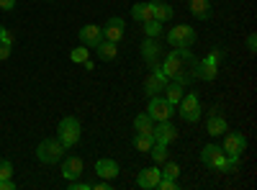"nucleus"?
Masks as SVG:
<instances>
[{
    "label": "nucleus",
    "mask_w": 257,
    "mask_h": 190,
    "mask_svg": "<svg viewBox=\"0 0 257 190\" xmlns=\"http://www.w3.org/2000/svg\"><path fill=\"white\" fill-rule=\"evenodd\" d=\"M201 162L206 167H211V170H216V172H234L237 170V167L229 162L226 152L221 149V144H206L201 149Z\"/></svg>",
    "instance_id": "f257e3e1"
},
{
    "label": "nucleus",
    "mask_w": 257,
    "mask_h": 190,
    "mask_svg": "<svg viewBox=\"0 0 257 190\" xmlns=\"http://www.w3.org/2000/svg\"><path fill=\"white\" fill-rule=\"evenodd\" d=\"M221 59H224V49H221V47H216L208 57H203V59H198V62H196V77H201V80H206V82L216 80L219 67H221Z\"/></svg>",
    "instance_id": "f03ea898"
},
{
    "label": "nucleus",
    "mask_w": 257,
    "mask_h": 190,
    "mask_svg": "<svg viewBox=\"0 0 257 190\" xmlns=\"http://www.w3.org/2000/svg\"><path fill=\"white\" fill-rule=\"evenodd\" d=\"M221 149L226 152V157H229V162L234 164V167H239V159H242V152L247 149V139H244V134H239V131H224V141H221Z\"/></svg>",
    "instance_id": "7ed1b4c3"
},
{
    "label": "nucleus",
    "mask_w": 257,
    "mask_h": 190,
    "mask_svg": "<svg viewBox=\"0 0 257 190\" xmlns=\"http://www.w3.org/2000/svg\"><path fill=\"white\" fill-rule=\"evenodd\" d=\"M57 139L62 141L64 149H72L80 141V121L75 116H64L57 126Z\"/></svg>",
    "instance_id": "20e7f679"
},
{
    "label": "nucleus",
    "mask_w": 257,
    "mask_h": 190,
    "mask_svg": "<svg viewBox=\"0 0 257 190\" xmlns=\"http://www.w3.org/2000/svg\"><path fill=\"white\" fill-rule=\"evenodd\" d=\"M64 152H67V149L62 146L59 139H44L36 146V159L44 162V164H57V162H62Z\"/></svg>",
    "instance_id": "39448f33"
},
{
    "label": "nucleus",
    "mask_w": 257,
    "mask_h": 190,
    "mask_svg": "<svg viewBox=\"0 0 257 190\" xmlns=\"http://www.w3.org/2000/svg\"><path fill=\"white\" fill-rule=\"evenodd\" d=\"M175 108H178L175 113H180V118L188 121V123L201 121V113H203V111H201V98H198L196 93H185Z\"/></svg>",
    "instance_id": "423d86ee"
},
{
    "label": "nucleus",
    "mask_w": 257,
    "mask_h": 190,
    "mask_svg": "<svg viewBox=\"0 0 257 190\" xmlns=\"http://www.w3.org/2000/svg\"><path fill=\"white\" fill-rule=\"evenodd\" d=\"M193 41H196V29L188 24H180V26L167 31V44L173 49H190Z\"/></svg>",
    "instance_id": "0eeeda50"
},
{
    "label": "nucleus",
    "mask_w": 257,
    "mask_h": 190,
    "mask_svg": "<svg viewBox=\"0 0 257 190\" xmlns=\"http://www.w3.org/2000/svg\"><path fill=\"white\" fill-rule=\"evenodd\" d=\"M147 116L152 118V121H170V118L175 116V105L170 103L165 95H155V98H149Z\"/></svg>",
    "instance_id": "6e6552de"
},
{
    "label": "nucleus",
    "mask_w": 257,
    "mask_h": 190,
    "mask_svg": "<svg viewBox=\"0 0 257 190\" xmlns=\"http://www.w3.org/2000/svg\"><path fill=\"white\" fill-rule=\"evenodd\" d=\"M167 82H170V77H167L162 70H152V72L147 75V80H144V93H147L149 98L162 95L165 88H167Z\"/></svg>",
    "instance_id": "1a4fd4ad"
},
{
    "label": "nucleus",
    "mask_w": 257,
    "mask_h": 190,
    "mask_svg": "<svg viewBox=\"0 0 257 190\" xmlns=\"http://www.w3.org/2000/svg\"><path fill=\"white\" fill-rule=\"evenodd\" d=\"M152 139H155L157 144L170 146V144L178 139V129H175L170 121H155V126H152Z\"/></svg>",
    "instance_id": "9d476101"
},
{
    "label": "nucleus",
    "mask_w": 257,
    "mask_h": 190,
    "mask_svg": "<svg viewBox=\"0 0 257 190\" xmlns=\"http://www.w3.org/2000/svg\"><path fill=\"white\" fill-rule=\"evenodd\" d=\"M100 41H103V29H100V26L88 24V26L80 29V44H85L88 49H95Z\"/></svg>",
    "instance_id": "9b49d317"
},
{
    "label": "nucleus",
    "mask_w": 257,
    "mask_h": 190,
    "mask_svg": "<svg viewBox=\"0 0 257 190\" xmlns=\"http://www.w3.org/2000/svg\"><path fill=\"white\" fill-rule=\"evenodd\" d=\"M142 57L152 70H160V44H157V39L147 36V41L142 44Z\"/></svg>",
    "instance_id": "f8f14e48"
},
{
    "label": "nucleus",
    "mask_w": 257,
    "mask_h": 190,
    "mask_svg": "<svg viewBox=\"0 0 257 190\" xmlns=\"http://www.w3.org/2000/svg\"><path fill=\"white\" fill-rule=\"evenodd\" d=\"M123 29H126V24H123V18H118V16H113V18H108V24L103 26V39H108V41H118L123 39Z\"/></svg>",
    "instance_id": "ddd939ff"
},
{
    "label": "nucleus",
    "mask_w": 257,
    "mask_h": 190,
    "mask_svg": "<svg viewBox=\"0 0 257 190\" xmlns=\"http://www.w3.org/2000/svg\"><path fill=\"white\" fill-rule=\"evenodd\" d=\"M160 177H162V170H160V167H147V170L139 172L137 185H139L142 190H155V185L160 182Z\"/></svg>",
    "instance_id": "4468645a"
},
{
    "label": "nucleus",
    "mask_w": 257,
    "mask_h": 190,
    "mask_svg": "<svg viewBox=\"0 0 257 190\" xmlns=\"http://www.w3.org/2000/svg\"><path fill=\"white\" fill-rule=\"evenodd\" d=\"M82 159L80 157H62V175L67 180H77L82 175Z\"/></svg>",
    "instance_id": "2eb2a0df"
},
{
    "label": "nucleus",
    "mask_w": 257,
    "mask_h": 190,
    "mask_svg": "<svg viewBox=\"0 0 257 190\" xmlns=\"http://www.w3.org/2000/svg\"><path fill=\"white\" fill-rule=\"evenodd\" d=\"M95 172H98V177H103V180H113V177H118L121 167H118L116 159H98V162H95Z\"/></svg>",
    "instance_id": "dca6fc26"
},
{
    "label": "nucleus",
    "mask_w": 257,
    "mask_h": 190,
    "mask_svg": "<svg viewBox=\"0 0 257 190\" xmlns=\"http://www.w3.org/2000/svg\"><path fill=\"white\" fill-rule=\"evenodd\" d=\"M216 111H219V108H213L211 116H208V121H206V131H208L211 136H221V134L229 129V126H226V118L219 116Z\"/></svg>",
    "instance_id": "f3484780"
},
{
    "label": "nucleus",
    "mask_w": 257,
    "mask_h": 190,
    "mask_svg": "<svg viewBox=\"0 0 257 190\" xmlns=\"http://www.w3.org/2000/svg\"><path fill=\"white\" fill-rule=\"evenodd\" d=\"M149 6H152V16H155L157 21H162V24L175 16V8L170 6L167 0H149Z\"/></svg>",
    "instance_id": "a211bd4d"
},
{
    "label": "nucleus",
    "mask_w": 257,
    "mask_h": 190,
    "mask_svg": "<svg viewBox=\"0 0 257 190\" xmlns=\"http://www.w3.org/2000/svg\"><path fill=\"white\" fill-rule=\"evenodd\" d=\"M95 52H98V59H103V62H111V59H116V54H118V44H116V41L103 39L100 44L95 47Z\"/></svg>",
    "instance_id": "6ab92c4d"
},
{
    "label": "nucleus",
    "mask_w": 257,
    "mask_h": 190,
    "mask_svg": "<svg viewBox=\"0 0 257 190\" xmlns=\"http://www.w3.org/2000/svg\"><path fill=\"white\" fill-rule=\"evenodd\" d=\"M132 18L137 21V24H147V21H152L155 16H152V6L149 3H137V6H132Z\"/></svg>",
    "instance_id": "aec40b11"
},
{
    "label": "nucleus",
    "mask_w": 257,
    "mask_h": 190,
    "mask_svg": "<svg viewBox=\"0 0 257 190\" xmlns=\"http://www.w3.org/2000/svg\"><path fill=\"white\" fill-rule=\"evenodd\" d=\"M188 3H190V13L196 18L206 21L211 16V3H208V0H188Z\"/></svg>",
    "instance_id": "412c9836"
},
{
    "label": "nucleus",
    "mask_w": 257,
    "mask_h": 190,
    "mask_svg": "<svg viewBox=\"0 0 257 190\" xmlns=\"http://www.w3.org/2000/svg\"><path fill=\"white\" fill-rule=\"evenodd\" d=\"M162 95H165L170 103H173V105H178V103H180V98L185 95V88H183V85H178V82H173V80H170Z\"/></svg>",
    "instance_id": "4be33fe9"
},
{
    "label": "nucleus",
    "mask_w": 257,
    "mask_h": 190,
    "mask_svg": "<svg viewBox=\"0 0 257 190\" xmlns=\"http://www.w3.org/2000/svg\"><path fill=\"white\" fill-rule=\"evenodd\" d=\"M152 126H155V121L147 116V111L134 118V131H137V134H152Z\"/></svg>",
    "instance_id": "5701e85b"
},
{
    "label": "nucleus",
    "mask_w": 257,
    "mask_h": 190,
    "mask_svg": "<svg viewBox=\"0 0 257 190\" xmlns=\"http://www.w3.org/2000/svg\"><path fill=\"white\" fill-rule=\"evenodd\" d=\"M152 144H155L152 134H137V136H134V149H137V152H142V154H149Z\"/></svg>",
    "instance_id": "b1692460"
},
{
    "label": "nucleus",
    "mask_w": 257,
    "mask_h": 190,
    "mask_svg": "<svg viewBox=\"0 0 257 190\" xmlns=\"http://www.w3.org/2000/svg\"><path fill=\"white\" fill-rule=\"evenodd\" d=\"M149 157H152L157 164H162V162H167L170 159V152H167V146L165 144H152V149H149Z\"/></svg>",
    "instance_id": "393cba45"
},
{
    "label": "nucleus",
    "mask_w": 257,
    "mask_h": 190,
    "mask_svg": "<svg viewBox=\"0 0 257 190\" xmlns=\"http://www.w3.org/2000/svg\"><path fill=\"white\" fill-rule=\"evenodd\" d=\"M142 26H144V34H147L149 39H157V36H162V21H157V18L147 21V24H142Z\"/></svg>",
    "instance_id": "a878e982"
},
{
    "label": "nucleus",
    "mask_w": 257,
    "mask_h": 190,
    "mask_svg": "<svg viewBox=\"0 0 257 190\" xmlns=\"http://www.w3.org/2000/svg\"><path fill=\"white\" fill-rule=\"evenodd\" d=\"M162 177H170V180H178L180 177V167L175 162H162Z\"/></svg>",
    "instance_id": "bb28decb"
},
{
    "label": "nucleus",
    "mask_w": 257,
    "mask_h": 190,
    "mask_svg": "<svg viewBox=\"0 0 257 190\" xmlns=\"http://www.w3.org/2000/svg\"><path fill=\"white\" fill-rule=\"evenodd\" d=\"M88 57H90V49H88V47H85V44L70 52V59H72V62H77V65H82V62H85V59H88Z\"/></svg>",
    "instance_id": "cd10ccee"
},
{
    "label": "nucleus",
    "mask_w": 257,
    "mask_h": 190,
    "mask_svg": "<svg viewBox=\"0 0 257 190\" xmlns=\"http://www.w3.org/2000/svg\"><path fill=\"white\" fill-rule=\"evenodd\" d=\"M13 177V164L8 159H0V180H8Z\"/></svg>",
    "instance_id": "c85d7f7f"
},
{
    "label": "nucleus",
    "mask_w": 257,
    "mask_h": 190,
    "mask_svg": "<svg viewBox=\"0 0 257 190\" xmlns=\"http://www.w3.org/2000/svg\"><path fill=\"white\" fill-rule=\"evenodd\" d=\"M157 190H175L178 187V180H170V177H160V182L155 185Z\"/></svg>",
    "instance_id": "c756f323"
},
{
    "label": "nucleus",
    "mask_w": 257,
    "mask_h": 190,
    "mask_svg": "<svg viewBox=\"0 0 257 190\" xmlns=\"http://www.w3.org/2000/svg\"><path fill=\"white\" fill-rule=\"evenodd\" d=\"M11 49H13L11 41H3V39H0V59H8V57H11Z\"/></svg>",
    "instance_id": "7c9ffc66"
},
{
    "label": "nucleus",
    "mask_w": 257,
    "mask_h": 190,
    "mask_svg": "<svg viewBox=\"0 0 257 190\" xmlns=\"http://www.w3.org/2000/svg\"><path fill=\"white\" fill-rule=\"evenodd\" d=\"M70 190H93V185L90 182H80V180H70V185H67Z\"/></svg>",
    "instance_id": "2f4dec72"
},
{
    "label": "nucleus",
    "mask_w": 257,
    "mask_h": 190,
    "mask_svg": "<svg viewBox=\"0 0 257 190\" xmlns=\"http://www.w3.org/2000/svg\"><path fill=\"white\" fill-rule=\"evenodd\" d=\"M247 52H249V54H254V52H257V36H254V34H249V36H247Z\"/></svg>",
    "instance_id": "473e14b6"
},
{
    "label": "nucleus",
    "mask_w": 257,
    "mask_h": 190,
    "mask_svg": "<svg viewBox=\"0 0 257 190\" xmlns=\"http://www.w3.org/2000/svg\"><path fill=\"white\" fill-rule=\"evenodd\" d=\"M0 39H3V41H11V44H13V34H11L3 24H0Z\"/></svg>",
    "instance_id": "72a5a7b5"
},
{
    "label": "nucleus",
    "mask_w": 257,
    "mask_h": 190,
    "mask_svg": "<svg viewBox=\"0 0 257 190\" xmlns=\"http://www.w3.org/2000/svg\"><path fill=\"white\" fill-rule=\"evenodd\" d=\"M93 190H111V182H108V180H103V177H100V180H98V182L93 185Z\"/></svg>",
    "instance_id": "f704fd0d"
},
{
    "label": "nucleus",
    "mask_w": 257,
    "mask_h": 190,
    "mask_svg": "<svg viewBox=\"0 0 257 190\" xmlns=\"http://www.w3.org/2000/svg\"><path fill=\"white\" fill-rule=\"evenodd\" d=\"M16 8V0H0V11H13Z\"/></svg>",
    "instance_id": "c9c22d12"
},
{
    "label": "nucleus",
    "mask_w": 257,
    "mask_h": 190,
    "mask_svg": "<svg viewBox=\"0 0 257 190\" xmlns=\"http://www.w3.org/2000/svg\"><path fill=\"white\" fill-rule=\"evenodd\" d=\"M13 187H16L13 177H8V180H0V190H13Z\"/></svg>",
    "instance_id": "e433bc0d"
},
{
    "label": "nucleus",
    "mask_w": 257,
    "mask_h": 190,
    "mask_svg": "<svg viewBox=\"0 0 257 190\" xmlns=\"http://www.w3.org/2000/svg\"><path fill=\"white\" fill-rule=\"evenodd\" d=\"M52 3H54V0H52Z\"/></svg>",
    "instance_id": "4c0bfd02"
}]
</instances>
